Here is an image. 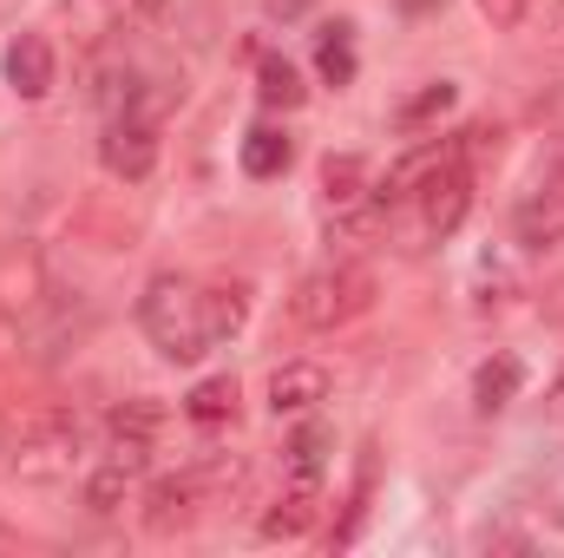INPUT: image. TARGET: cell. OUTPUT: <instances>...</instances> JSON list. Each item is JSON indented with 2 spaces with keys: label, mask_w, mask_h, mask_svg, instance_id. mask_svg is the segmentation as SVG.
<instances>
[{
  "label": "cell",
  "mask_w": 564,
  "mask_h": 558,
  "mask_svg": "<svg viewBox=\"0 0 564 558\" xmlns=\"http://www.w3.org/2000/svg\"><path fill=\"white\" fill-rule=\"evenodd\" d=\"M158 427H164V415H158L151 401H126L119 415L106 420V460L144 473V460H151V447H158Z\"/></svg>",
  "instance_id": "9c48e42d"
},
{
  "label": "cell",
  "mask_w": 564,
  "mask_h": 558,
  "mask_svg": "<svg viewBox=\"0 0 564 558\" xmlns=\"http://www.w3.org/2000/svg\"><path fill=\"white\" fill-rule=\"evenodd\" d=\"M328 401V368L322 362H282L270 375V408L276 415H315Z\"/></svg>",
  "instance_id": "7c38bea8"
},
{
  "label": "cell",
  "mask_w": 564,
  "mask_h": 558,
  "mask_svg": "<svg viewBox=\"0 0 564 558\" xmlns=\"http://www.w3.org/2000/svg\"><path fill=\"white\" fill-rule=\"evenodd\" d=\"M545 415H552V420H564V375L552 382V388H545Z\"/></svg>",
  "instance_id": "4316f807"
},
{
  "label": "cell",
  "mask_w": 564,
  "mask_h": 558,
  "mask_svg": "<svg viewBox=\"0 0 564 558\" xmlns=\"http://www.w3.org/2000/svg\"><path fill=\"white\" fill-rule=\"evenodd\" d=\"M237 158H243L250 178H282V171L295 164V139H289L282 126H250L243 144H237Z\"/></svg>",
  "instance_id": "e0dca14e"
},
{
  "label": "cell",
  "mask_w": 564,
  "mask_h": 558,
  "mask_svg": "<svg viewBox=\"0 0 564 558\" xmlns=\"http://www.w3.org/2000/svg\"><path fill=\"white\" fill-rule=\"evenodd\" d=\"M512 237H519V250H558L564 244V139H558V151L545 158V171L532 178V191L519 197Z\"/></svg>",
  "instance_id": "277c9868"
},
{
  "label": "cell",
  "mask_w": 564,
  "mask_h": 558,
  "mask_svg": "<svg viewBox=\"0 0 564 558\" xmlns=\"http://www.w3.org/2000/svg\"><path fill=\"white\" fill-rule=\"evenodd\" d=\"M473 158H446L433 178H426L421 191V224H426V237H453L459 224H466V211H473Z\"/></svg>",
  "instance_id": "5b68a950"
},
{
  "label": "cell",
  "mask_w": 564,
  "mask_h": 558,
  "mask_svg": "<svg viewBox=\"0 0 564 558\" xmlns=\"http://www.w3.org/2000/svg\"><path fill=\"white\" fill-rule=\"evenodd\" d=\"M479 13H486L492 33H519L532 20V0H479Z\"/></svg>",
  "instance_id": "cb8c5ba5"
},
{
  "label": "cell",
  "mask_w": 564,
  "mask_h": 558,
  "mask_svg": "<svg viewBox=\"0 0 564 558\" xmlns=\"http://www.w3.org/2000/svg\"><path fill=\"white\" fill-rule=\"evenodd\" d=\"M453 106H459V86H453V79H433V86H421V93L394 112V126H401V132H421L433 119H446Z\"/></svg>",
  "instance_id": "7402d4cb"
},
{
  "label": "cell",
  "mask_w": 564,
  "mask_h": 558,
  "mask_svg": "<svg viewBox=\"0 0 564 558\" xmlns=\"http://www.w3.org/2000/svg\"><path fill=\"white\" fill-rule=\"evenodd\" d=\"M204 506H210V493H204V480H197V473H164V480H151V486H144V533L171 539V533H184Z\"/></svg>",
  "instance_id": "8992f818"
},
{
  "label": "cell",
  "mask_w": 564,
  "mask_h": 558,
  "mask_svg": "<svg viewBox=\"0 0 564 558\" xmlns=\"http://www.w3.org/2000/svg\"><path fill=\"white\" fill-rule=\"evenodd\" d=\"M328 447H335V433H328L322 420H302V427L282 440V480H315V486H322Z\"/></svg>",
  "instance_id": "9a60e30c"
},
{
  "label": "cell",
  "mask_w": 564,
  "mask_h": 558,
  "mask_svg": "<svg viewBox=\"0 0 564 558\" xmlns=\"http://www.w3.org/2000/svg\"><path fill=\"white\" fill-rule=\"evenodd\" d=\"M375 171H368V158L361 151H328L322 158V204L328 211H348V204H368L375 197V184H368Z\"/></svg>",
  "instance_id": "5bb4252c"
},
{
  "label": "cell",
  "mask_w": 564,
  "mask_h": 558,
  "mask_svg": "<svg viewBox=\"0 0 564 558\" xmlns=\"http://www.w3.org/2000/svg\"><path fill=\"white\" fill-rule=\"evenodd\" d=\"M315 519H322V486L315 480H289L276 500H270V513L257 519V533L263 539H302Z\"/></svg>",
  "instance_id": "8fae6325"
},
{
  "label": "cell",
  "mask_w": 564,
  "mask_h": 558,
  "mask_svg": "<svg viewBox=\"0 0 564 558\" xmlns=\"http://www.w3.org/2000/svg\"><path fill=\"white\" fill-rule=\"evenodd\" d=\"M59 26L73 33L79 53H99L126 26V0H59Z\"/></svg>",
  "instance_id": "4fadbf2b"
},
{
  "label": "cell",
  "mask_w": 564,
  "mask_h": 558,
  "mask_svg": "<svg viewBox=\"0 0 564 558\" xmlns=\"http://www.w3.org/2000/svg\"><path fill=\"white\" fill-rule=\"evenodd\" d=\"M204 296H210V335L217 342L243 335V322H250V282H210Z\"/></svg>",
  "instance_id": "44dd1931"
},
{
  "label": "cell",
  "mask_w": 564,
  "mask_h": 558,
  "mask_svg": "<svg viewBox=\"0 0 564 558\" xmlns=\"http://www.w3.org/2000/svg\"><path fill=\"white\" fill-rule=\"evenodd\" d=\"M257 99H263L270 112H295V106L308 99V86H302V73H295L282 53H263V60H257Z\"/></svg>",
  "instance_id": "ffe728a7"
},
{
  "label": "cell",
  "mask_w": 564,
  "mask_h": 558,
  "mask_svg": "<svg viewBox=\"0 0 564 558\" xmlns=\"http://www.w3.org/2000/svg\"><path fill=\"white\" fill-rule=\"evenodd\" d=\"M139 329H144V342H151L164 362H197V355H210V348H217V335H210V296H204V282L177 277V270H164V277L144 282V296H139Z\"/></svg>",
  "instance_id": "6da1fadb"
},
{
  "label": "cell",
  "mask_w": 564,
  "mask_h": 558,
  "mask_svg": "<svg viewBox=\"0 0 564 558\" xmlns=\"http://www.w3.org/2000/svg\"><path fill=\"white\" fill-rule=\"evenodd\" d=\"M375 289H381V282H375L368 264H328V270H308V277L295 282L289 309H295L302 329L335 335V329H348V322H361V315L375 309Z\"/></svg>",
  "instance_id": "7a4b0ae2"
},
{
  "label": "cell",
  "mask_w": 564,
  "mask_h": 558,
  "mask_svg": "<svg viewBox=\"0 0 564 558\" xmlns=\"http://www.w3.org/2000/svg\"><path fill=\"white\" fill-rule=\"evenodd\" d=\"M408 7H414V13H421V7H433V0H408Z\"/></svg>",
  "instance_id": "83f0119b"
},
{
  "label": "cell",
  "mask_w": 564,
  "mask_h": 558,
  "mask_svg": "<svg viewBox=\"0 0 564 558\" xmlns=\"http://www.w3.org/2000/svg\"><path fill=\"white\" fill-rule=\"evenodd\" d=\"M545 46H552V53H564V0H552V7H545Z\"/></svg>",
  "instance_id": "d4e9b609"
},
{
  "label": "cell",
  "mask_w": 564,
  "mask_h": 558,
  "mask_svg": "<svg viewBox=\"0 0 564 558\" xmlns=\"http://www.w3.org/2000/svg\"><path fill=\"white\" fill-rule=\"evenodd\" d=\"M132 480H139L132 466H119V460H106V466H99V473L86 480V506H93V513H119V506L132 500Z\"/></svg>",
  "instance_id": "603a6c76"
},
{
  "label": "cell",
  "mask_w": 564,
  "mask_h": 558,
  "mask_svg": "<svg viewBox=\"0 0 564 558\" xmlns=\"http://www.w3.org/2000/svg\"><path fill=\"white\" fill-rule=\"evenodd\" d=\"M355 66H361V53H355V20H328V26L315 33V73H322V86H348Z\"/></svg>",
  "instance_id": "2e32d148"
},
{
  "label": "cell",
  "mask_w": 564,
  "mask_h": 558,
  "mask_svg": "<svg viewBox=\"0 0 564 558\" xmlns=\"http://www.w3.org/2000/svg\"><path fill=\"white\" fill-rule=\"evenodd\" d=\"M93 106L106 119H144V73L139 66H106L93 86Z\"/></svg>",
  "instance_id": "ac0fdd59"
},
{
  "label": "cell",
  "mask_w": 564,
  "mask_h": 558,
  "mask_svg": "<svg viewBox=\"0 0 564 558\" xmlns=\"http://www.w3.org/2000/svg\"><path fill=\"white\" fill-rule=\"evenodd\" d=\"M0 73H7V86H13L20 99H46V93H53V79H59V60H53L46 33H20V40H7Z\"/></svg>",
  "instance_id": "ba28073f"
},
{
  "label": "cell",
  "mask_w": 564,
  "mask_h": 558,
  "mask_svg": "<svg viewBox=\"0 0 564 558\" xmlns=\"http://www.w3.org/2000/svg\"><path fill=\"white\" fill-rule=\"evenodd\" d=\"M237 375H204L191 395H184V415L197 420V427H224V420H237Z\"/></svg>",
  "instance_id": "d6986e66"
},
{
  "label": "cell",
  "mask_w": 564,
  "mask_h": 558,
  "mask_svg": "<svg viewBox=\"0 0 564 558\" xmlns=\"http://www.w3.org/2000/svg\"><path fill=\"white\" fill-rule=\"evenodd\" d=\"M308 7H315V0H263V13H270V20H302Z\"/></svg>",
  "instance_id": "484cf974"
},
{
  "label": "cell",
  "mask_w": 564,
  "mask_h": 558,
  "mask_svg": "<svg viewBox=\"0 0 564 558\" xmlns=\"http://www.w3.org/2000/svg\"><path fill=\"white\" fill-rule=\"evenodd\" d=\"M525 395V362L512 355V348H492L479 368H473V415H506L512 401Z\"/></svg>",
  "instance_id": "30bf717a"
},
{
  "label": "cell",
  "mask_w": 564,
  "mask_h": 558,
  "mask_svg": "<svg viewBox=\"0 0 564 558\" xmlns=\"http://www.w3.org/2000/svg\"><path fill=\"white\" fill-rule=\"evenodd\" d=\"M73 453H79V420L66 415V408H40V415L20 427V440H13V473L20 480H59V473H73Z\"/></svg>",
  "instance_id": "3957f363"
},
{
  "label": "cell",
  "mask_w": 564,
  "mask_h": 558,
  "mask_svg": "<svg viewBox=\"0 0 564 558\" xmlns=\"http://www.w3.org/2000/svg\"><path fill=\"white\" fill-rule=\"evenodd\" d=\"M99 164H106L119 184H144V178L158 171V126H151V119H106Z\"/></svg>",
  "instance_id": "52a82bcc"
}]
</instances>
